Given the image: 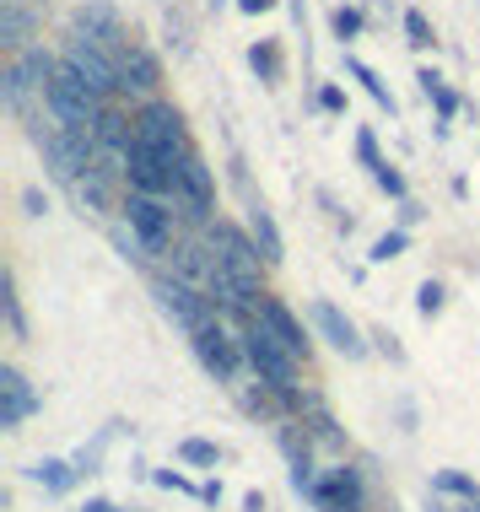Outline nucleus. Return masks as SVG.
I'll use <instances>...</instances> for the list:
<instances>
[{"instance_id":"obj_10","label":"nucleus","mask_w":480,"mask_h":512,"mask_svg":"<svg viewBox=\"0 0 480 512\" xmlns=\"http://www.w3.org/2000/svg\"><path fill=\"white\" fill-rule=\"evenodd\" d=\"M38 410H44V399H38V389L22 378V367L0 362V426H6V432H22V421Z\"/></svg>"},{"instance_id":"obj_19","label":"nucleus","mask_w":480,"mask_h":512,"mask_svg":"<svg viewBox=\"0 0 480 512\" xmlns=\"http://www.w3.org/2000/svg\"><path fill=\"white\" fill-rule=\"evenodd\" d=\"M346 71H351L356 81H362V92H367V98H373V103L383 108V114H394V108H400V103H394V92L383 87V76H378L367 60H356V54H346Z\"/></svg>"},{"instance_id":"obj_7","label":"nucleus","mask_w":480,"mask_h":512,"mask_svg":"<svg viewBox=\"0 0 480 512\" xmlns=\"http://www.w3.org/2000/svg\"><path fill=\"white\" fill-rule=\"evenodd\" d=\"M125 221H130V232L146 243V254H168L173 248V211H168V200H157V195H135L130 189V200H125Z\"/></svg>"},{"instance_id":"obj_25","label":"nucleus","mask_w":480,"mask_h":512,"mask_svg":"<svg viewBox=\"0 0 480 512\" xmlns=\"http://www.w3.org/2000/svg\"><path fill=\"white\" fill-rule=\"evenodd\" d=\"M0 302H6V324H11V335L27 340V313H22V297H17V275L6 270V281H0Z\"/></svg>"},{"instance_id":"obj_29","label":"nucleus","mask_w":480,"mask_h":512,"mask_svg":"<svg viewBox=\"0 0 480 512\" xmlns=\"http://www.w3.org/2000/svg\"><path fill=\"white\" fill-rule=\"evenodd\" d=\"M373 184L383 189V195H394V200H405V173L394 168V162H378L373 168Z\"/></svg>"},{"instance_id":"obj_16","label":"nucleus","mask_w":480,"mask_h":512,"mask_svg":"<svg viewBox=\"0 0 480 512\" xmlns=\"http://www.w3.org/2000/svg\"><path fill=\"white\" fill-rule=\"evenodd\" d=\"M27 480H33V486H44L49 496H65V491H76L81 469L71 459H38L33 469H27Z\"/></svg>"},{"instance_id":"obj_20","label":"nucleus","mask_w":480,"mask_h":512,"mask_svg":"<svg viewBox=\"0 0 480 512\" xmlns=\"http://www.w3.org/2000/svg\"><path fill=\"white\" fill-rule=\"evenodd\" d=\"M119 426H125V421H108L98 437H92V442H81V448L71 453V464L81 469V475H98V469H103V453H108V442H114Z\"/></svg>"},{"instance_id":"obj_39","label":"nucleus","mask_w":480,"mask_h":512,"mask_svg":"<svg viewBox=\"0 0 480 512\" xmlns=\"http://www.w3.org/2000/svg\"><path fill=\"white\" fill-rule=\"evenodd\" d=\"M427 512H454V507H448L443 496H432V502H427Z\"/></svg>"},{"instance_id":"obj_17","label":"nucleus","mask_w":480,"mask_h":512,"mask_svg":"<svg viewBox=\"0 0 480 512\" xmlns=\"http://www.w3.org/2000/svg\"><path fill=\"white\" fill-rule=\"evenodd\" d=\"M27 33H33V17H27V0H0V44L11 54L27 49Z\"/></svg>"},{"instance_id":"obj_18","label":"nucleus","mask_w":480,"mask_h":512,"mask_svg":"<svg viewBox=\"0 0 480 512\" xmlns=\"http://www.w3.org/2000/svg\"><path fill=\"white\" fill-rule=\"evenodd\" d=\"M108 173H119V168H108V162L98 157V162H92V168L71 184V189H76V200L87 205V211H108Z\"/></svg>"},{"instance_id":"obj_43","label":"nucleus","mask_w":480,"mask_h":512,"mask_svg":"<svg viewBox=\"0 0 480 512\" xmlns=\"http://www.w3.org/2000/svg\"><path fill=\"white\" fill-rule=\"evenodd\" d=\"M135 512H141V507H135Z\"/></svg>"},{"instance_id":"obj_12","label":"nucleus","mask_w":480,"mask_h":512,"mask_svg":"<svg viewBox=\"0 0 480 512\" xmlns=\"http://www.w3.org/2000/svg\"><path fill=\"white\" fill-rule=\"evenodd\" d=\"M313 507H346V512H367V486H362V469L340 464L329 469L319 480V491H313Z\"/></svg>"},{"instance_id":"obj_1","label":"nucleus","mask_w":480,"mask_h":512,"mask_svg":"<svg viewBox=\"0 0 480 512\" xmlns=\"http://www.w3.org/2000/svg\"><path fill=\"white\" fill-rule=\"evenodd\" d=\"M238 340H243V362H249L254 378L265 383L270 394L297 399V372H303V356H292V351H286V345L276 340V329H270V324H259V313L243 318Z\"/></svg>"},{"instance_id":"obj_34","label":"nucleus","mask_w":480,"mask_h":512,"mask_svg":"<svg viewBox=\"0 0 480 512\" xmlns=\"http://www.w3.org/2000/svg\"><path fill=\"white\" fill-rule=\"evenodd\" d=\"M157 486H168V491H195L184 475H173V469H157Z\"/></svg>"},{"instance_id":"obj_31","label":"nucleus","mask_w":480,"mask_h":512,"mask_svg":"<svg viewBox=\"0 0 480 512\" xmlns=\"http://www.w3.org/2000/svg\"><path fill=\"white\" fill-rule=\"evenodd\" d=\"M356 162H362L367 173H373L378 162H383V157H378V141H373V130H356Z\"/></svg>"},{"instance_id":"obj_33","label":"nucleus","mask_w":480,"mask_h":512,"mask_svg":"<svg viewBox=\"0 0 480 512\" xmlns=\"http://www.w3.org/2000/svg\"><path fill=\"white\" fill-rule=\"evenodd\" d=\"M319 108H324V114H346V92H340V87H324V92H319Z\"/></svg>"},{"instance_id":"obj_14","label":"nucleus","mask_w":480,"mask_h":512,"mask_svg":"<svg viewBox=\"0 0 480 512\" xmlns=\"http://www.w3.org/2000/svg\"><path fill=\"white\" fill-rule=\"evenodd\" d=\"M114 60H119V81H125V92H157L162 87V65H157V54L146 44H135V38H130Z\"/></svg>"},{"instance_id":"obj_28","label":"nucleus","mask_w":480,"mask_h":512,"mask_svg":"<svg viewBox=\"0 0 480 512\" xmlns=\"http://www.w3.org/2000/svg\"><path fill=\"white\" fill-rule=\"evenodd\" d=\"M443 281H421V292H416V313L421 318H437V313H443Z\"/></svg>"},{"instance_id":"obj_26","label":"nucleus","mask_w":480,"mask_h":512,"mask_svg":"<svg viewBox=\"0 0 480 512\" xmlns=\"http://www.w3.org/2000/svg\"><path fill=\"white\" fill-rule=\"evenodd\" d=\"M329 27H335L340 44H351V38H362V11H356V6H335V11H329Z\"/></svg>"},{"instance_id":"obj_6","label":"nucleus","mask_w":480,"mask_h":512,"mask_svg":"<svg viewBox=\"0 0 480 512\" xmlns=\"http://www.w3.org/2000/svg\"><path fill=\"white\" fill-rule=\"evenodd\" d=\"M222 308H216L205 324L189 329V345H195V356H200V367L211 372L216 383H232L238 378V367H243V340H232V329L222 324Z\"/></svg>"},{"instance_id":"obj_42","label":"nucleus","mask_w":480,"mask_h":512,"mask_svg":"<svg viewBox=\"0 0 480 512\" xmlns=\"http://www.w3.org/2000/svg\"><path fill=\"white\" fill-rule=\"evenodd\" d=\"M211 6H222V0H211Z\"/></svg>"},{"instance_id":"obj_4","label":"nucleus","mask_w":480,"mask_h":512,"mask_svg":"<svg viewBox=\"0 0 480 512\" xmlns=\"http://www.w3.org/2000/svg\"><path fill=\"white\" fill-rule=\"evenodd\" d=\"M65 60H71L76 71H81V81H87V87L98 92V103H103V108L114 103L119 92H125V81H119V60H114V49L98 44V38H92L87 27H76V22H71V38H65Z\"/></svg>"},{"instance_id":"obj_22","label":"nucleus","mask_w":480,"mask_h":512,"mask_svg":"<svg viewBox=\"0 0 480 512\" xmlns=\"http://www.w3.org/2000/svg\"><path fill=\"white\" fill-rule=\"evenodd\" d=\"M249 65H254V76H259V81H270V87L281 81V49L270 44V38H259V44H249Z\"/></svg>"},{"instance_id":"obj_8","label":"nucleus","mask_w":480,"mask_h":512,"mask_svg":"<svg viewBox=\"0 0 480 512\" xmlns=\"http://www.w3.org/2000/svg\"><path fill=\"white\" fill-rule=\"evenodd\" d=\"M308 318H313V329H319V340H329V351H340L346 362H362L373 345L362 340V329H356V318H346L335 308V302H308Z\"/></svg>"},{"instance_id":"obj_30","label":"nucleus","mask_w":480,"mask_h":512,"mask_svg":"<svg viewBox=\"0 0 480 512\" xmlns=\"http://www.w3.org/2000/svg\"><path fill=\"white\" fill-rule=\"evenodd\" d=\"M405 243H410L405 232H383V238L373 243V259H378V265H389V259H400V254H405Z\"/></svg>"},{"instance_id":"obj_5","label":"nucleus","mask_w":480,"mask_h":512,"mask_svg":"<svg viewBox=\"0 0 480 512\" xmlns=\"http://www.w3.org/2000/svg\"><path fill=\"white\" fill-rule=\"evenodd\" d=\"M205 238H211V248L216 254H222V265L238 275V286L243 292H249L254 302L265 297V254H259V243L249 238V227H232V221H216L211 232H205Z\"/></svg>"},{"instance_id":"obj_3","label":"nucleus","mask_w":480,"mask_h":512,"mask_svg":"<svg viewBox=\"0 0 480 512\" xmlns=\"http://www.w3.org/2000/svg\"><path fill=\"white\" fill-rule=\"evenodd\" d=\"M135 130L146 135V146L157 151V162H162V173L173 178V189H178V168H184L189 157H195V146H189V130H184V114H178L173 103H162L152 98L135 114Z\"/></svg>"},{"instance_id":"obj_13","label":"nucleus","mask_w":480,"mask_h":512,"mask_svg":"<svg viewBox=\"0 0 480 512\" xmlns=\"http://www.w3.org/2000/svg\"><path fill=\"white\" fill-rule=\"evenodd\" d=\"M254 313H259V324H270V329H276V340L286 345V351H292V356H303V362H308V345H313V340H308V329L297 324V313L286 308L281 297H270V292H265V297L254 302Z\"/></svg>"},{"instance_id":"obj_38","label":"nucleus","mask_w":480,"mask_h":512,"mask_svg":"<svg viewBox=\"0 0 480 512\" xmlns=\"http://www.w3.org/2000/svg\"><path fill=\"white\" fill-rule=\"evenodd\" d=\"M276 0H238V11H249V17H259V11H270Z\"/></svg>"},{"instance_id":"obj_35","label":"nucleus","mask_w":480,"mask_h":512,"mask_svg":"<svg viewBox=\"0 0 480 512\" xmlns=\"http://www.w3.org/2000/svg\"><path fill=\"white\" fill-rule=\"evenodd\" d=\"M22 205H27V216H44V211H49V200L38 195V189H27V195H22Z\"/></svg>"},{"instance_id":"obj_27","label":"nucleus","mask_w":480,"mask_h":512,"mask_svg":"<svg viewBox=\"0 0 480 512\" xmlns=\"http://www.w3.org/2000/svg\"><path fill=\"white\" fill-rule=\"evenodd\" d=\"M405 44L410 49H432L437 38H432V22L421 17V11H405Z\"/></svg>"},{"instance_id":"obj_9","label":"nucleus","mask_w":480,"mask_h":512,"mask_svg":"<svg viewBox=\"0 0 480 512\" xmlns=\"http://www.w3.org/2000/svg\"><path fill=\"white\" fill-rule=\"evenodd\" d=\"M152 292H157V302H162V313H168L173 324L184 329V335L216 313V302H211V297L195 292V286H184V281H173V275H157V281H152Z\"/></svg>"},{"instance_id":"obj_11","label":"nucleus","mask_w":480,"mask_h":512,"mask_svg":"<svg viewBox=\"0 0 480 512\" xmlns=\"http://www.w3.org/2000/svg\"><path fill=\"white\" fill-rule=\"evenodd\" d=\"M173 200L184 205L195 221H211V211H216V178H211V168H205V157L195 151V157L178 168V189H173Z\"/></svg>"},{"instance_id":"obj_41","label":"nucleus","mask_w":480,"mask_h":512,"mask_svg":"<svg viewBox=\"0 0 480 512\" xmlns=\"http://www.w3.org/2000/svg\"><path fill=\"white\" fill-rule=\"evenodd\" d=\"M319 512H346V507H319Z\"/></svg>"},{"instance_id":"obj_24","label":"nucleus","mask_w":480,"mask_h":512,"mask_svg":"<svg viewBox=\"0 0 480 512\" xmlns=\"http://www.w3.org/2000/svg\"><path fill=\"white\" fill-rule=\"evenodd\" d=\"M178 464L216 469V464H222V448H216V442H205V437H184V442H178Z\"/></svg>"},{"instance_id":"obj_37","label":"nucleus","mask_w":480,"mask_h":512,"mask_svg":"<svg viewBox=\"0 0 480 512\" xmlns=\"http://www.w3.org/2000/svg\"><path fill=\"white\" fill-rule=\"evenodd\" d=\"M292 22H297V33L308 38V6H303V0H292Z\"/></svg>"},{"instance_id":"obj_15","label":"nucleus","mask_w":480,"mask_h":512,"mask_svg":"<svg viewBox=\"0 0 480 512\" xmlns=\"http://www.w3.org/2000/svg\"><path fill=\"white\" fill-rule=\"evenodd\" d=\"M249 238L259 243V254H265V265H281V259H286L281 227H276V216H270V205H265V200H249Z\"/></svg>"},{"instance_id":"obj_32","label":"nucleus","mask_w":480,"mask_h":512,"mask_svg":"<svg viewBox=\"0 0 480 512\" xmlns=\"http://www.w3.org/2000/svg\"><path fill=\"white\" fill-rule=\"evenodd\" d=\"M373 340H378V351H383V356H389V362H405V345H400V340H394V335H389V329H373Z\"/></svg>"},{"instance_id":"obj_23","label":"nucleus","mask_w":480,"mask_h":512,"mask_svg":"<svg viewBox=\"0 0 480 512\" xmlns=\"http://www.w3.org/2000/svg\"><path fill=\"white\" fill-rule=\"evenodd\" d=\"M432 496H459V502H470V496H480V480L459 475V469H437V475H432Z\"/></svg>"},{"instance_id":"obj_21","label":"nucleus","mask_w":480,"mask_h":512,"mask_svg":"<svg viewBox=\"0 0 480 512\" xmlns=\"http://www.w3.org/2000/svg\"><path fill=\"white\" fill-rule=\"evenodd\" d=\"M416 81H421V92H427V103L437 108V119H443V124L459 114V98H454V87H448V81L437 76V71H421Z\"/></svg>"},{"instance_id":"obj_2","label":"nucleus","mask_w":480,"mask_h":512,"mask_svg":"<svg viewBox=\"0 0 480 512\" xmlns=\"http://www.w3.org/2000/svg\"><path fill=\"white\" fill-rule=\"evenodd\" d=\"M44 103H49V114H54V124H60L65 135H87V141H98L103 103H98V92L81 81V71H76L71 60L54 65V76H49V87H44Z\"/></svg>"},{"instance_id":"obj_36","label":"nucleus","mask_w":480,"mask_h":512,"mask_svg":"<svg viewBox=\"0 0 480 512\" xmlns=\"http://www.w3.org/2000/svg\"><path fill=\"white\" fill-rule=\"evenodd\" d=\"M76 512H119L114 502H108V496H92V502H81Z\"/></svg>"},{"instance_id":"obj_40","label":"nucleus","mask_w":480,"mask_h":512,"mask_svg":"<svg viewBox=\"0 0 480 512\" xmlns=\"http://www.w3.org/2000/svg\"><path fill=\"white\" fill-rule=\"evenodd\" d=\"M454 512H480V496H470V502H459Z\"/></svg>"}]
</instances>
